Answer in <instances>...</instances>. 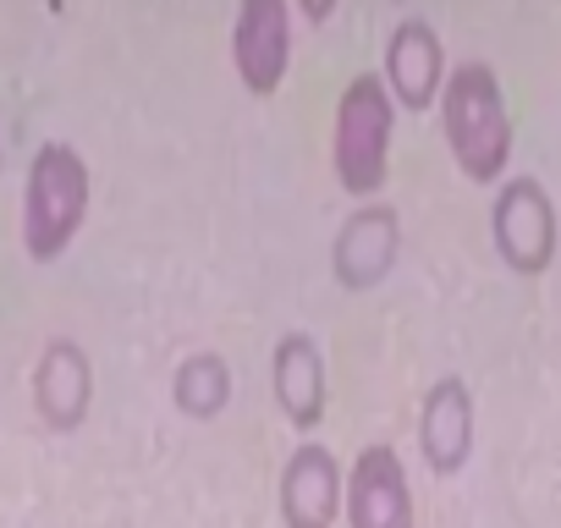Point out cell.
Segmentation results:
<instances>
[{
    "instance_id": "cell-4",
    "label": "cell",
    "mask_w": 561,
    "mask_h": 528,
    "mask_svg": "<svg viewBox=\"0 0 561 528\" xmlns=\"http://www.w3.org/2000/svg\"><path fill=\"white\" fill-rule=\"evenodd\" d=\"M490 242L501 253V264L512 276H545L556 253H561V220H556V198L539 176H506L495 187L490 204Z\"/></svg>"
},
{
    "instance_id": "cell-2",
    "label": "cell",
    "mask_w": 561,
    "mask_h": 528,
    "mask_svg": "<svg viewBox=\"0 0 561 528\" xmlns=\"http://www.w3.org/2000/svg\"><path fill=\"white\" fill-rule=\"evenodd\" d=\"M391 133H397V100L380 72H358L342 100H336V138H331V165L342 193L375 198L391 176Z\"/></svg>"
},
{
    "instance_id": "cell-7",
    "label": "cell",
    "mask_w": 561,
    "mask_h": 528,
    "mask_svg": "<svg viewBox=\"0 0 561 528\" xmlns=\"http://www.w3.org/2000/svg\"><path fill=\"white\" fill-rule=\"evenodd\" d=\"M280 523L287 528H336L347 512V473L325 440H298L275 484Z\"/></svg>"
},
{
    "instance_id": "cell-12",
    "label": "cell",
    "mask_w": 561,
    "mask_h": 528,
    "mask_svg": "<svg viewBox=\"0 0 561 528\" xmlns=\"http://www.w3.org/2000/svg\"><path fill=\"white\" fill-rule=\"evenodd\" d=\"M270 391L275 408L298 435H314L325 424V353L309 331H287L270 353Z\"/></svg>"
},
{
    "instance_id": "cell-5",
    "label": "cell",
    "mask_w": 561,
    "mask_h": 528,
    "mask_svg": "<svg viewBox=\"0 0 561 528\" xmlns=\"http://www.w3.org/2000/svg\"><path fill=\"white\" fill-rule=\"evenodd\" d=\"M231 67L253 100H270L293 67V0H237Z\"/></svg>"
},
{
    "instance_id": "cell-11",
    "label": "cell",
    "mask_w": 561,
    "mask_h": 528,
    "mask_svg": "<svg viewBox=\"0 0 561 528\" xmlns=\"http://www.w3.org/2000/svg\"><path fill=\"white\" fill-rule=\"evenodd\" d=\"M419 457L435 479H451L473 457V391L462 375H440L419 402Z\"/></svg>"
},
{
    "instance_id": "cell-10",
    "label": "cell",
    "mask_w": 561,
    "mask_h": 528,
    "mask_svg": "<svg viewBox=\"0 0 561 528\" xmlns=\"http://www.w3.org/2000/svg\"><path fill=\"white\" fill-rule=\"evenodd\" d=\"M28 391H34V413H39L45 429H56V435L83 429V418L94 408V364H89L83 342L50 336L45 353H39V364H34Z\"/></svg>"
},
{
    "instance_id": "cell-8",
    "label": "cell",
    "mask_w": 561,
    "mask_h": 528,
    "mask_svg": "<svg viewBox=\"0 0 561 528\" xmlns=\"http://www.w3.org/2000/svg\"><path fill=\"white\" fill-rule=\"evenodd\" d=\"M347 528H413L408 462L391 440H369L347 468Z\"/></svg>"
},
{
    "instance_id": "cell-13",
    "label": "cell",
    "mask_w": 561,
    "mask_h": 528,
    "mask_svg": "<svg viewBox=\"0 0 561 528\" xmlns=\"http://www.w3.org/2000/svg\"><path fill=\"white\" fill-rule=\"evenodd\" d=\"M231 402V364L220 353H187L176 369H171V408L193 424H209L220 418Z\"/></svg>"
},
{
    "instance_id": "cell-14",
    "label": "cell",
    "mask_w": 561,
    "mask_h": 528,
    "mask_svg": "<svg viewBox=\"0 0 561 528\" xmlns=\"http://www.w3.org/2000/svg\"><path fill=\"white\" fill-rule=\"evenodd\" d=\"M336 7H342V0H293V12H304V23H309V28L331 23V18H336Z\"/></svg>"
},
{
    "instance_id": "cell-1",
    "label": "cell",
    "mask_w": 561,
    "mask_h": 528,
    "mask_svg": "<svg viewBox=\"0 0 561 528\" xmlns=\"http://www.w3.org/2000/svg\"><path fill=\"white\" fill-rule=\"evenodd\" d=\"M440 133L446 149L457 160V171L473 187L501 182L506 160H512V116H506V94L490 61H457L440 94Z\"/></svg>"
},
{
    "instance_id": "cell-6",
    "label": "cell",
    "mask_w": 561,
    "mask_h": 528,
    "mask_svg": "<svg viewBox=\"0 0 561 528\" xmlns=\"http://www.w3.org/2000/svg\"><path fill=\"white\" fill-rule=\"evenodd\" d=\"M402 253V215L380 198L358 204L331 237V276L342 292H375Z\"/></svg>"
},
{
    "instance_id": "cell-9",
    "label": "cell",
    "mask_w": 561,
    "mask_h": 528,
    "mask_svg": "<svg viewBox=\"0 0 561 528\" xmlns=\"http://www.w3.org/2000/svg\"><path fill=\"white\" fill-rule=\"evenodd\" d=\"M391 100L402 111H435L440 94H446V45H440V28L424 23V18H402L386 39V67H380Z\"/></svg>"
},
{
    "instance_id": "cell-3",
    "label": "cell",
    "mask_w": 561,
    "mask_h": 528,
    "mask_svg": "<svg viewBox=\"0 0 561 528\" xmlns=\"http://www.w3.org/2000/svg\"><path fill=\"white\" fill-rule=\"evenodd\" d=\"M89 165L72 144H39L23 187V248L34 264H50L72 248V237L89 220Z\"/></svg>"
}]
</instances>
